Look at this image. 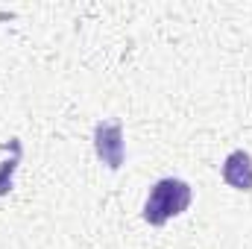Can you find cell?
I'll return each mask as SVG.
<instances>
[{"mask_svg": "<svg viewBox=\"0 0 252 249\" xmlns=\"http://www.w3.org/2000/svg\"><path fill=\"white\" fill-rule=\"evenodd\" d=\"M193 199V190L182 179H158L150 187V196L144 202V220L150 226H164L170 217L185 214Z\"/></svg>", "mask_w": 252, "mask_h": 249, "instance_id": "1", "label": "cell"}, {"mask_svg": "<svg viewBox=\"0 0 252 249\" xmlns=\"http://www.w3.org/2000/svg\"><path fill=\"white\" fill-rule=\"evenodd\" d=\"M223 182L232 185L235 190L250 193L252 190V156L250 153L235 150V153L226 156V161H223Z\"/></svg>", "mask_w": 252, "mask_h": 249, "instance_id": "3", "label": "cell"}, {"mask_svg": "<svg viewBox=\"0 0 252 249\" xmlns=\"http://www.w3.org/2000/svg\"><path fill=\"white\" fill-rule=\"evenodd\" d=\"M18 164H21V144H18L15 156H12L9 161H3V167H0V196H6V193L12 190V176H15Z\"/></svg>", "mask_w": 252, "mask_h": 249, "instance_id": "4", "label": "cell"}, {"mask_svg": "<svg viewBox=\"0 0 252 249\" xmlns=\"http://www.w3.org/2000/svg\"><path fill=\"white\" fill-rule=\"evenodd\" d=\"M94 150H97V158L109 170H121V164H124V129L118 121H100L94 126Z\"/></svg>", "mask_w": 252, "mask_h": 249, "instance_id": "2", "label": "cell"}]
</instances>
